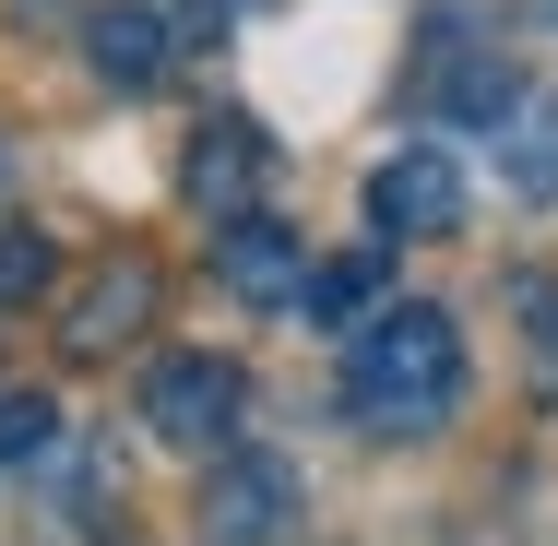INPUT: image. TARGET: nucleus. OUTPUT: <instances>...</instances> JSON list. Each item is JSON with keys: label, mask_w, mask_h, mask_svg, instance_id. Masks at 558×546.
Wrapping results in <instances>:
<instances>
[{"label": "nucleus", "mask_w": 558, "mask_h": 546, "mask_svg": "<svg viewBox=\"0 0 558 546\" xmlns=\"http://www.w3.org/2000/svg\"><path fill=\"white\" fill-rule=\"evenodd\" d=\"M499 179L535 191V203L558 191V96H523V108L499 119Z\"/></svg>", "instance_id": "nucleus-10"}, {"label": "nucleus", "mask_w": 558, "mask_h": 546, "mask_svg": "<svg viewBox=\"0 0 558 546\" xmlns=\"http://www.w3.org/2000/svg\"><path fill=\"white\" fill-rule=\"evenodd\" d=\"M298 310H310V321L333 332V321H380V310H392V298H380V250H344V262H310V298H298Z\"/></svg>", "instance_id": "nucleus-9"}, {"label": "nucleus", "mask_w": 558, "mask_h": 546, "mask_svg": "<svg viewBox=\"0 0 558 546\" xmlns=\"http://www.w3.org/2000/svg\"><path fill=\"white\" fill-rule=\"evenodd\" d=\"M48 439H60V404L48 392H0V463H36Z\"/></svg>", "instance_id": "nucleus-13"}, {"label": "nucleus", "mask_w": 558, "mask_h": 546, "mask_svg": "<svg viewBox=\"0 0 558 546\" xmlns=\"http://www.w3.org/2000/svg\"><path fill=\"white\" fill-rule=\"evenodd\" d=\"M344 404H356V428H380V439L451 428V404H463V332H451V310L392 298L380 321L356 332V356H344Z\"/></svg>", "instance_id": "nucleus-1"}, {"label": "nucleus", "mask_w": 558, "mask_h": 546, "mask_svg": "<svg viewBox=\"0 0 558 546\" xmlns=\"http://www.w3.org/2000/svg\"><path fill=\"white\" fill-rule=\"evenodd\" d=\"M238 404H250L238 356H155V380H143V428L167 439V451H226L238 439Z\"/></svg>", "instance_id": "nucleus-2"}, {"label": "nucleus", "mask_w": 558, "mask_h": 546, "mask_svg": "<svg viewBox=\"0 0 558 546\" xmlns=\"http://www.w3.org/2000/svg\"><path fill=\"white\" fill-rule=\"evenodd\" d=\"M167 48H179V36H167V12H143V0H108V12L84 24V60L108 72L119 96H143V84L167 72Z\"/></svg>", "instance_id": "nucleus-7"}, {"label": "nucleus", "mask_w": 558, "mask_h": 546, "mask_svg": "<svg viewBox=\"0 0 558 546\" xmlns=\"http://www.w3.org/2000/svg\"><path fill=\"white\" fill-rule=\"evenodd\" d=\"M523 321H535V380H558V274L523 286Z\"/></svg>", "instance_id": "nucleus-14"}, {"label": "nucleus", "mask_w": 558, "mask_h": 546, "mask_svg": "<svg viewBox=\"0 0 558 546\" xmlns=\"http://www.w3.org/2000/svg\"><path fill=\"white\" fill-rule=\"evenodd\" d=\"M48 274H60V250H48L36 226H0V310H24V298H48Z\"/></svg>", "instance_id": "nucleus-12"}, {"label": "nucleus", "mask_w": 558, "mask_h": 546, "mask_svg": "<svg viewBox=\"0 0 558 546\" xmlns=\"http://www.w3.org/2000/svg\"><path fill=\"white\" fill-rule=\"evenodd\" d=\"M368 226H380V238H451V226H463V167H451L440 143H404V155L368 179Z\"/></svg>", "instance_id": "nucleus-4"}, {"label": "nucleus", "mask_w": 558, "mask_h": 546, "mask_svg": "<svg viewBox=\"0 0 558 546\" xmlns=\"http://www.w3.org/2000/svg\"><path fill=\"white\" fill-rule=\"evenodd\" d=\"M215 274L250 298V310H298L310 298V250H298V226H274V215H238L215 238Z\"/></svg>", "instance_id": "nucleus-6"}, {"label": "nucleus", "mask_w": 558, "mask_h": 546, "mask_svg": "<svg viewBox=\"0 0 558 546\" xmlns=\"http://www.w3.org/2000/svg\"><path fill=\"white\" fill-rule=\"evenodd\" d=\"M428 108H440V119H511V108H523V84H511L499 60L451 48V60H440V84H428Z\"/></svg>", "instance_id": "nucleus-11"}, {"label": "nucleus", "mask_w": 558, "mask_h": 546, "mask_svg": "<svg viewBox=\"0 0 558 546\" xmlns=\"http://www.w3.org/2000/svg\"><path fill=\"white\" fill-rule=\"evenodd\" d=\"M0 179H12V143H0Z\"/></svg>", "instance_id": "nucleus-16"}, {"label": "nucleus", "mask_w": 558, "mask_h": 546, "mask_svg": "<svg viewBox=\"0 0 558 546\" xmlns=\"http://www.w3.org/2000/svg\"><path fill=\"white\" fill-rule=\"evenodd\" d=\"M238 12H250V0H191V24H203V36H215V24H238Z\"/></svg>", "instance_id": "nucleus-15"}, {"label": "nucleus", "mask_w": 558, "mask_h": 546, "mask_svg": "<svg viewBox=\"0 0 558 546\" xmlns=\"http://www.w3.org/2000/svg\"><path fill=\"white\" fill-rule=\"evenodd\" d=\"M298 523V463L286 451H226L215 487H203V535L215 546H286Z\"/></svg>", "instance_id": "nucleus-3"}, {"label": "nucleus", "mask_w": 558, "mask_h": 546, "mask_svg": "<svg viewBox=\"0 0 558 546\" xmlns=\"http://www.w3.org/2000/svg\"><path fill=\"white\" fill-rule=\"evenodd\" d=\"M143 321H155V262H143V250H108V262L72 286V321H60V344H72V356H119Z\"/></svg>", "instance_id": "nucleus-5"}, {"label": "nucleus", "mask_w": 558, "mask_h": 546, "mask_svg": "<svg viewBox=\"0 0 558 546\" xmlns=\"http://www.w3.org/2000/svg\"><path fill=\"white\" fill-rule=\"evenodd\" d=\"M179 179H191V203H203L215 226H238L250 179H262V131H250V119H203V143H191V167H179Z\"/></svg>", "instance_id": "nucleus-8"}]
</instances>
